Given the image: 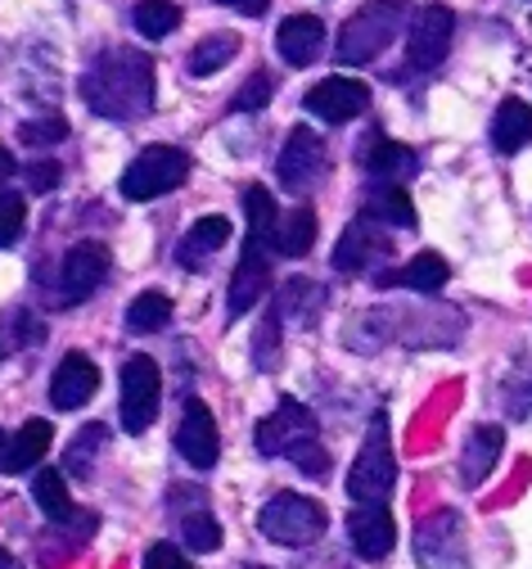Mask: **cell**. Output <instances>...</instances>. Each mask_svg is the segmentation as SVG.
<instances>
[{
  "label": "cell",
  "instance_id": "cell-1",
  "mask_svg": "<svg viewBox=\"0 0 532 569\" xmlns=\"http://www.w3.org/2000/svg\"><path fill=\"white\" fill-rule=\"evenodd\" d=\"M82 96L100 118L135 122L154 109V63L140 50H109L87 68Z\"/></svg>",
  "mask_w": 532,
  "mask_h": 569
},
{
  "label": "cell",
  "instance_id": "cell-2",
  "mask_svg": "<svg viewBox=\"0 0 532 569\" xmlns=\"http://www.w3.org/2000/svg\"><path fill=\"white\" fill-rule=\"evenodd\" d=\"M253 443H258L262 457L293 461L308 479H325L330 475V452L321 448V425H317V416L308 407L293 402V398H284L271 416L258 420Z\"/></svg>",
  "mask_w": 532,
  "mask_h": 569
},
{
  "label": "cell",
  "instance_id": "cell-3",
  "mask_svg": "<svg viewBox=\"0 0 532 569\" xmlns=\"http://www.w3.org/2000/svg\"><path fill=\"white\" fill-rule=\"evenodd\" d=\"M406 14H411V0H365V6L343 23L334 59L339 63H370V59H379L393 46V37L402 32Z\"/></svg>",
  "mask_w": 532,
  "mask_h": 569
},
{
  "label": "cell",
  "instance_id": "cell-4",
  "mask_svg": "<svg viewBox=\"0 0 532 569\" xmlns=\"http://www.w3.org/2000/svg\"><path fill=\"white\" fill-rule=\"evenodd\" d=\"M393 483H398V457H393V439H389V411H374L365 443L348 475V492H352V502H389Z\"/></svg>",
  "mask_w": 532,
  "mask_h": 569
},
{
  "label": "cell",
  "instance_id": "cell-5",
  "mask_svg": "<svg viewBox=\"0 0 532 569\" xmlns=\"http://www.w3.org/2000/svg\"><path fill=\"white\" fill-rule=\"evenodd\" d=\"M185 177H190V154L185 150H177V146H144L127 163V172H122L118 186H122V199L149 203V199L177 190Z\"/></svg>",
  "mask_w": 532,
  "mask_h": 569
},
{
  "label": "cell",
  "instance_id": "cell-6",
  "mask_svg": "<svg viewBox=\"0 0 532 569\" xmlns=\"http://www.w3.org/2000/svg\"><path fill=\"white\" fill-rule=\"evenodd\" d=\"M258 529L280 547H312L325 533V511L302 492H275L258 511Z\"/></svg>",
  "mask_w": 532,
  "mask_h": 569
},
{
  "label": "cell",
  "instance_id": "cell-7",
  "mask_svg": "<svg viewBox=\"0 0 532 569\" xmlns=\"http://www.w3.org/2000/svg\"><path fill=\"white\" fill-rule=\"evenodd\" d=\"M159 393H163V376L154 358H127L122 362V430L127 435H144L159 416Z\"/></svg>",
  "mask_w": 532,
  "mask_h": 569
},
{
  "label": "cell",
  "instance_id": "cell-8",
  "mask_svg": "<svg viewBox=\"0 0 532 569\" xmlns=\"http://www.w3.org/2000/svg\"><path fill=\"white\" fill-rule=\"evenodd\" d=\"M275 177L289 194H312L317 181L325 177V146L312 127H293L284 136V150L275 159Z\"/></svg>",
  "mask_w": 532,
  "mask_h": 569
},
{
  "label": "cell",
  "instance_id": "cell-9",
  "mask_svg": "<svg viewBox=\"0 0 532 569\" xmlns=\"http://www.w3.org/2000/svg\"><path fill=\"white\" fill-rule=\"evenodd\" d=\"M384 258H393V231L384 222L365 218V212L348 222V231L334 244V267L339 271L365 276V271H374V262H384Z\"/></svg>",
  "mask_w": 532,
  "mask_h": 569
},
{
  "label": "cell",
  "instance_id": "cell-10",
  "mask_svg": "<svg viewBox=\"0 0 532 569\" xmlns=\"http://www.w3.org/2000/svg\"><path fill=\"white\" fill-rule=\"evenodd\" d=\"M109 276V249L100 240H82V244H72L63 253V271H59V299L68 308H78L87 303L96 290H100V280Z\"/></svg>",
  "mask_w": 532,
  "mask_h": 569
},
{
  "label": "cell",
  "instance_id": "cell-11",
  "mask_svg": "<svg viewBox=\"0 0 532 569\" xmlns=\"http://www.w3.org/2000/svg\"><path fill=\"white\" fill-rule=\"evenodd\" d=\"M451 32H455V14L446 6H438V0L420 6L415 23H411V41H406L411 68H420V73L438 68L446 59V50H451Z\"/></svg>",
  "mask_w": 532,
  "mask_h": 569
},
{
  "label": "cell",
  "instance_id": "cell-12",
  "mask_svg": "<svg viewBox=\"0 0 532 569\" xmlns=\"http://www.w3.org/2000/svg\"><path fill=\"white\" fill-rule=\"evenodd\" d=\"M415 560H420L424 569H470L461 516L442 511V516H433L429 525H420V533H415Z\"/></svg>",
  "mask_w": 532,
  "mask_h": 569
},
{
  "label": "cell",
  "instance_id": "cell-13",
  "mask_svg": "<svg viewBox=\"0 0 532 569\" xmlns=\"http://www.w3.org/2000/svg\"><path fill=\"white\" fill-rule=\"evenodd\" d=\"M348 538H352V551L361 560H384L398 542V525H393V511L384 502H357L348 511Z\"/></svg>",
  "mask_w": 532,
  "mask_h": 569
},
{
  "label": "cell",
  "instance_id": "cell-14",
  "mask_svg": "<svg viewBox=\"0 0 532 569\" xmlns=\"http://www.w3.org/2000/svg\"><path fill=\"white\" fill-rule=\"evenodd\" d=\"M172 520H177L181 542L190 551H217L221 547V525L208 511L203 488H172Z\"/></svg>",
  "mask_w": 532,
  "mask_h": 569
},
{
  "label": "cell",
  "instance_id": "cell-15",
  "mask_svg": "<svg viewBox=\"0 0 532 569\" xmlns=\"http://www.w3.org/2000/svg\"><path fill=\"white\" fill-rule=\"evenodd\" d=\"M177 452L194 466V470H212L217 457H221V435H217V420L212 411L190 398L185 402V416H181V430H177Z\"/></svg>",
  "mask_w": 532,
  "mask_h": 569
},
{
  "label": "cell",
  "instance_id": "cell-16",
  "mask_svg": "<svg viewBox=\"0 0 532 569\" xmlns=\"http://www.w3.org/2000/svg\"><path fill=\"white\" fill-rule=\"evenodd\" d=\"M96 389H100L96 362L87 358V352H63L54 376H50V402L59 411H78V407H87L96 398Z\"/></svg>",
  "mask_w": 532,
  "mask_h": 569
},
{
  "label": "cell",
  "instance_id": "cell-17",
  "mask_svg": "<svg viewBox=\"0 0 532 569\" xmlns=\"http://www.w3.org/2000/svg\"><path fill=\"white\" fill-rule=\"evenodd\" d=\"M308 113L325 118V122H352L357 113H365L370 104V87L361 78H325L308 91Z\"/></svg>",
  "mask_w": 532,
  "mask_h": 569
},
{
  "label": "cell",
  "instance_id": "cell-18",
  "mask_svg": "<svg viewBox=\"0 0 532 569\" xmlns=\"http://www.w3.org/2000/svg\"><path fill=\"white\" fill-rule=\"evenodd\" d=\"M50 420H23L19 430H0V475H23L50 452Z\"/></svg>",
  "mask_w": 532,
  "mask_h": 569
},
{
  "label": "cell",
  "instance_id": "cell-19",
  "mask_svg": "<svg viewBox=\"0 0 532 569\" xmlns=\"http://www.w3.org/2000/svg\"><path fill=\"white\" fill-rule=\"evenodd\" d=\"M275 50L289 68H308L321 59L325 50V23L317 14H289L280 28H275Z\"/></svg>",
  "mask_w": 532,
  "mask_h": 569
},
{
  "label": "cell",
  "instance_id": "cell-20",
  "mask_svg": "<svg viewBox=\"0 0 532 569\" xmlns=\"http://www.w3.org/2000/svg\"><path fill=\"white\" fill-rule=\"evenodd\" d=\"M267 290H271V258H267V249H249L244 244V258H240V267L231 276V299H225L231 321L244 317L249 308H258Z\"/></svg>",
  "mask_w": 532,
  "mask_h": 569
},
{
  "label": "cell",
  "instance_id": "cell-21",
  "mask_svg": "<svg viewBox=\"0 0 532 569\" xmlns=\"http://www.w3.org/2000/svg\"><path fill=\"white\" fill-rule=\"evenodd\" d=\"M501 448H505V430L501 425H479V430H470L465 448H461V483L465 488H479L492 466L501 461Z\"/></svg>",
  "mask_w": 532,
  "mask_h": 569
},
{
  "label": "cell",
  "instance_id": "cell-22",
  "mask_svg": "<svg viewBox=\"0 0 532 569\" xmlns=\"http://www.w3.org/2000/svg\"><path fill=\"white\" fill-rule=\"evenodd\" d=\"M361 163H365V172L374 181H393V186H402V181H411L420 172V159L406 146H398V140H389V136H370Z\"/></svg>",
  "mask_w": 532,
  "mask_h": 569
},
{
  "label": "cell",
  "instance_id": "cell-23",
  "mask_svg": "<svg viewBox=\"0 0 532 569\" xmlns=\"http://www.w3.org/2000/svg\"><path fill=\"white\" fill-rule=\"evenodd\" d=\"M231 240V222L221 218V212H208V218H199L190 231H185V240L177 244V262L185 267V271H203L208 267V258Z\"/></svg>",
  "mask_w": 532,
  "mask_h": 569
},
{
  "label": "cell",
  "instance_id": "cell-24",
  "mask_svg": "<svg viewBox=\"0 0 532 569\" xmlns=\"http://www.w3.org/2000/svg\"><path fill=\"white\" fill-rule=\"evenodd\" d=\"M446 276H451V267H446V258L442 253H433V249H424V253H415L406 267H398V271H384V276H374L379 284H402V290H420V295H438L442 284H446Z\"/></svg>",
  "mask_w": 532,
  "mask_h": 569
},
{
  "label": "cell",
  "instance_id": "cell-25",
  "mask_svg": "<svg viewBox=\"0 0 532 569\" xmlns=\"http://www.w3.org/2000/svg\"><path fill=\"white\" fill-rule=\"evenodd\" d=\"M289 326H302L308 330L321 312H325V284L321 280H308V276H293L284 280V290H280V308H275Z\"/></svg>",
  "mask_w": 532,
  "mask_h": 569
},
{
  "label": "cell",
  "instance_id": "cell-26",
  "mask_svg": "<svg viewBox=\"0 0 532 569\" xmlns=\"http://www.w3.org/2000/svg\"><path fill=\"white\" fill-rule=\"evenodd\" d=\"M365 218L384 222L389 231H393V227H398V231H415V203H411V194H406L402 186L374 181V190L365 194Z\"/></svg>",
  "mask_w": 532,
  "mask_h": 569
},
{
  "label": "cell",
  "instance_id": "cell-27",
  "mask_svg": "<svg viewBox=\"0 0 532 569\" xmlns=\"http://www.w3.org/2000/svg\"><path fill=\"white\" fill-rule=\"evenodd\" d=\"M532 140V104L528 100H501V109L492 113V146L496 154H519Z\"/></svg>",
  "mask_w": 532,
  "mask_h": 569
},
{
  "label": "cell",
  "instance_id": "cell-28",
  "mask_svg": "<svg viewBox=\"0 0 532 569\" xmlns=\"http://www.w3.org/2000/svg\"><path fill=\"white\" fill-rule=\"evenodd\" d=\"M244 218H249V249H267L275 244V227H280V208L275 194L267 186H249L244 190Z\"/></svg>",
  "mask_w": 532,
  "mask_h": 569
},
{
  "label": "cell",
  "instance_id": "cell-29",
  "mask_svg": "<svg viewBox=\"0 0 532 569\" xmlns=\"http://www.w3.org/2000/svg\"><path fill=\"white\" fill-rule=\"evenodd\" d=\"M32 497H37V507L46 511V520H54V525L78 520V507H72V497H68V479L59 470H37L32 475Z\"/></svg>",
  "mask_w": 532,
  "mask_h": 569
},
{
  "label": "cell",
  "instance_id": "cell-30",
  "mask_svg": "<svg viewBox=\"0 0 532 569\" xmlns=\"http://www.w3.org/2000/svg\"><path fill=\"white\" fill-rule=\"evenodd\" d=\"M312 244H317V212H312V208H298V212H289V218H280L271 253L302 258V253H308Z\"/></svg>",
  "mask_w": 532,
  "mask_h": 569
},
{
  "label": "cell",
  "instance_id": "cell-31",
  "mask_svg": "<svg viewBox=\"0 0 532 569\" xmlns=\"http://www.w3.org/2000/svg\"><path fill=\"white\" fill-rule=\"evenodd\" d=\"M240 54V37L235 32H212V37H203L199 46H194V54H190V78H212L217 68H225Z\"/></svg>",
  "mask_w": 532,
  "mask_h": 569
},
{
  "label": "cell",
  "instance_id": "cell-32",
  "mask_svg": "<svg viewBox=\"0 0 532 569\" xmlns=\"http://www.w3.org/2000/svg\"><path fill=\"white\" fill-rule=\"evenodd\" d=\"M172 321V299L159 290H144L131 308H127V330L131 335H159Z\"/></svg>",
  "mask_w": 532,
  "mask_h": 569
},
{
  "label": "cell",
  "instance_id": "cell-33",
  "mask_svg": "<svg viewBox=\"0 0 532 569\" xmlns=\"http://www.w3.org/2000/svg\"><path fill=\"white\" fill-rule=\"evenodd\" d=\"M131 23L140 37L149 41H163L177 23H181V10L172 6V0H135V10H131Z\"/></svg>",
  "mask_w": 532,
  "mask_h": 569
},
{
  "label": "cell",
  "instance_id": "cell-34",
  "mask_svg": "<svg viewBox=\"0 0 532 569\" xmlns=\"http://www.w3.org/2000/svg\"><path fill=\"white\" fill-rule=\"evenodd\" d=\"M109 443V430L96 420V425H87V430L72 439V448H68V457H63V475H78V479H91V461H96V452Z\"/></svg>",
  "mask_w": 532,
  "mask_h": 569
},
{
  "label": "cell",
  "instance_id": "cell-35",
  "mask_svg": "<svg viewBox=\"0 0 532 569\" xmlns=\"http://www.w3.org/2000/svg\"><path fill=\"white\" fill-rule=\"evenodd\" d=\"M23 222H28L23 194H19V190H0V249L19 244V236H23Z\"/></svg>",
  "mask_w": 532,
  "mask_h": 569
},
{
  "label": "cell",
  "instance_id": "cell-36",
  "mask_svg": "<svg viewBox=\"0 0 532 569\" xmlns=\"http://www.w3.org/2000/svg\"><path fill=\"white\" fill-rule=\"evenodd\" d=\"M505 411L514 416V420H528L532 416V362L528 367H519L510 380H505Z\"/></svg>",
  "mask_w": 532,
  "mask_h": 569
},
{
  "label": "cell",
  "instance_id": "cell-37",
  "mask_svg": "<svg viewBox=\"0 0 532 569\" xmlns=\"http://www.w3.org/2000/svg\"><path fill=\"white\" fill-rule=\"evenodd\" d=\"M68 136V122L59 113H46V118H32L19 127V140L23 146H59V140Z\"/></svg>",
  "mask_w": 532,
  "mask_h": 569
},
{
  "label": "cell",
  "instance_id": "cell-38",
  "mask_svg": "<svg viewBox=\"0 0 532 569\" xmlns=\"http://www.w3.org/2000/svg\"><path fill=\"white\" fill-rule=\"evenodd\" d=\"M271 91H275V82H271L267 73H253V82H244V87L235 91L231 109H235V113H258V109H267Z\"/></svg>",
  "mask_w": 532,
  "mask_h": 569
},
{
  "label": "cell",
  "instance_id": "cell-39",
  "mask_svg": "<svg viewBox=\"0 0 532 569\" xmlns=\"http://www.w3.org/2000/svg\"><path fill=\"white\" fill-rule=\"evenodd\" d=\"M144 569H190V560L172 542H154L144 551Z\"/></svg>",
  "mask_w": 532,
  "mask_h": 569
},
{
  "label": "cell",
  "instance_id": "cell-40",
  "mask_svg": "<svg viewBox=\"0 0 532 569\" xmlns=\"http://www.w3.org/2000/svg\"><path fill=\"white\" fill-rule=\"evenodd\" d=\"M59 177H63V168H59V163H32V168H28V190L46 194V190H54V186H59Z\"/></svg>",
  "mask_w": 532,
  "mask_h": 569
},
{
  "label": "cell",
  "instance_id": "cell-41",
  "mask_svg": "<svg viewBox=\"0 0 532 569\" xmlns=\"http://www.w3.org/2000/svg\"><path fill=\"white\" fill-rule=\"evenodd\" d=\"M275 321H280V317L271 312V317H267V326H262V335H258V362H262V371H271V362H275V358H271V343H275Z\"/></svg>",
  "mask_w": 532,
  "mask_h": 569
},
{
  "label": "cell",
  "instance_id": "cell-42",
  "mask_svg": "<svg viewBox=\"0 0 532 569\" xmlns=\"http://www.w3.org/2000/svg\"><path fill=\"white\" fill-rule=\"evenodd\" d=\"M217 6H225V10H240V14L258 19V14H267V6H271V0H217Z\"/></svg>",
  "mask_w": 532,
  "mask_h": 569
},
{
  "label": "cell",
  "instance_id": "cell-43",
  "mask_svg": "<svg viewBox=\"0 0 532 569\" xmlns=\"http://www.w3.org/2000/svg\"><path fill=\"white\" fill-rule=\"evenodd\" d=\"M10 172H14V154H10L6 146H0V181H6Z\"/></svg>",
  "mask_w": 532,
  "mask_h": 569
},
{
  "label": "cell",
  "instance_id": "cell-44",
  "mask_svg": "<svg viewBox=\"0 0 532 569\" xmlns=\"http://www.w3.org/2000/svg\"><path fill=\"white\" fill-rule=\"evenodd\" d=\"M0 569H23V565H19V560H14L6 547H0Z\"/></svg>",
  "mask_w": 532,
  "mask_h": 569
},
{
  "label": "cell",
  "instance_id": "cell-45",
  "mask_svg": "<svg viewBox=\"0 0 532 569\" xmlns=\"http://www.w3.org/2000/svg\"><path fill=\"white\" fill-rule=\"evenodd\" d=\"M244 569H267V565H244Z\"/></svg>",
  "mask_w": 532,
  "mask_h": 569
}]
</instances>
